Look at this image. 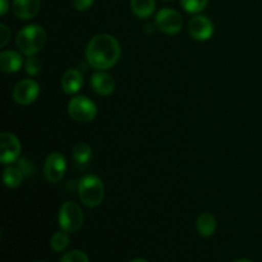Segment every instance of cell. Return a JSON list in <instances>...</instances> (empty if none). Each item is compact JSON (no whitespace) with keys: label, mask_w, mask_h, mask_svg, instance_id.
Returning a JSON list of instances; mask_svg holds the SVG:
<instances>
[{"label":"cell","mask_w":262,"mask_h":262,"mask_svg":"<svg viewBox=\"0 0 262 262\" xmlns=\"http://www.w3.org/2000/svg\"><path fill=\"white\" fill-rule=\"evenodd\" d=\"M9 9V2L8 0H0V14L4 15Z\"/></svg>","instance_id":"cell-26"},{"label":"cell","mask_w":262,"mask_h":262,"mask_svg":"<svg viewBox=\"0 0 262 262\" xmlns=\"http://www.w3.org/2000/svg\"><path fill=\"white\" fill-rule=\"evenodd\" d=\"M60 262H89V257L84 252L78 250H73L67 252L66 255L61 257Z\"/></svg>","instance_id":"cell-22"},{"label":"cell","mask_w":262,"mask_h":262,"mask_svg":"<svg viewBox=\"0 0 262 262\" xmlns=\"http://www.w3.org/2000/svg\"><path fill=\"white\" fill-rule=\"evenodd\" d=\"M94 3L95 0H73V7L78 12H84V10L90 9Z\"/></svg>","instance_id":"cell-25"},{"label":"cell","mask_w":262,"mask_h":262,"mask_svg":"<svg viewBox=\"0 0 262 262\" xmlns=\"http://www.w3.org/2000/svg\"><path fill=\"white\" fill-rule=\"evenodd\" d=\"M155 25L165 35H176L183 27V17L177 10L164 8L156 14Z\"/></svg>","instance_id":"cell-6"},{"label":"cell","mask_w":262,"mask_h":262,"mask_svg":"<svg viewBox=\"0 0 262 262\" xmlns=\"http://www.w3.org/2000/svg\"><path fill=\"white\" fill-rule=\"evenodd\" d=\"M130 262H148V261L145 260V258H135V260H132Z\"/></svg>","instance_id":"cell-27"},{"label":"cell","mask_w":262,"mask_h":262,"mask_svg":"<svg viewBox=\"0 0 262 262\" xmlns=\"http://www.w3.org/2000/svg\"><path fill=\"white\" fill-rule=\"evenodd\" d=\"M40 86L33 79H22L13 89V100L19 105H30L37 99Z\"/></svg>","instance_id":"cell-8"},{"label":"cell","mask_w":262,"mask_h":262,"mask_svg":"<svg viewBox=\"0 0 262 262\" xmlns=\"http://www.w3.org/2000/svg\"><path fill=\"white\" fill-rule=\"evenodd\" d=\"M18 168L22 170V173L25 174V177H30L31 174H33V171H35V168H33L32 164H31L28 160H26V159H20V160H18Z\"/></svg>","instance_id":"cell-24"},{"label":"cell","mask_w":262,"mask_h":262,"mask_svg":"<svg viewBox=\"0 0 262 262\" xmlns=\"http://www.w3.org/2000/svg\"><path fill=\"white\" fill-rule=\"evenodd\" d=\"M188 31L192 38L197 41H206L214 33V25L205 15H196L188 23Z\"/></svg>","instance_id":"cell-10"},{"label":"cell","mask_w":262,"mask_h":262,"mask_svg":"<svg viewBox=\"0 0 262 262\" xmlns=\"http://www.w3.org/2000/svg\"><path fill=\"white\" fill-rule=\"evenodd\" d=\"M155 0H130V9L138 18H148L155 12Z\"/></svg>","instance_id":"cell-16"},{"label":"cell","mask_w":262,"mask_h":262,"mask_svg":"<svg viewBox=\"0 0 262 262\" xmlns=\"http://www.w3.org/2000/svg\"><path fill=\"white\" fill-rule=\"evenodd\" d=\"M50 246L55 252H61L66 250L69 246V235L68 233L61 230V232H56L55 234L51 237Z\"/></svg>","instance_id":"cell-19"},{"label":"cell","mask_w":262,"mask_h":262,"mask_svg":"<svg viewBox=\"0 0 262 262\" xmlns=\"http://www.w3.org/2000/svg\"><path fill=\"white\" fill-rule=\"evenodd\" d=\"M22 66L23 58L17 51L7 50L0 54V69L4 73H15Z\"/></svg>","instance_id":"cell-14"},{"label":"cell","mask_w":262,"mask_h":262,"mask_svg":"<svg viewBox=\"0 0 262 262\" xmlns=\"http://www.w3.org/2000/svg\"><path fill=\"white\" fill-rule=\"evenodd\" d=\"M68 114L76 122H92L97 115L96 104L86 96H76L69 101Z\"/></svg>","instance_id":"cell-5"},{"label":"cell","mask_w":262,"mask_h":262,"mask_svg":"<svg viewBox=\"0 0 262 262\" xmlns=\"http://www.w3.org/2000/svg\"><path fill=\"white\" fill-rule=\"evenodd\" d=\"M235 262H252V261H250V260H246V258H241V260H237Z\"/></svg>","instance_id":"cell-28"},{"label":"cell","mask_w":262,"mask_h":262,"mask_svg":"<svg viewBox=\"0 0 262 262\" xmlns=\"http://www.w3.org/2000/svg\"><path fill=\"white\" fill-rule=\"evenodd\" d=\"M23 177H25V174L22 173V170L19 168H15V166H8L3 171V182L8 188L19 187L22 184Z\"/></svg>","instance_id":"cell-17"},{"label":"cell","mask_w":262,"mask_h":262,"mask_svg":"<svg viewBox=\"0 0 262 262\" xmlns=\"http://www.w3.org/2000/svg\"><path fill=\"white\" fill-rule=\"evenodd\" d=\"M38 262H40V261H38Z\"/></svg>","instance_id":"cell-30"},{"label":"cell","mask_w":262,"mask_h":262,"mask_svg":"<svg viewBox=\"0 0 262 262\" xmlns=\"http://www.w3.org/2000/svg\"><path fill=\"white\" fill-rule=\"evenodd\" d=\"M91 86L96 94L101 96H109L115 90V81L110 74L104 71H97L91 77Z\"/></svg>","instance_id":"cell-12"},{"label":"cell","mask_w":262,"mask_h":262,"mask_svg":"<svg viewBox=\"0 0 262 262\" xmlns=\"http://www.w3.org/2000/svg\"><path fill=\"white\" fill-rule=\"evenodd\" d=\"M25 68L27 74H30V76H37L41 72L42 64H41L40 59L35 58V56H28V59L25 63Z\"/></svg>","instance_id":"cell-21"},{"label":"cell","mask_w":262,"mask_h":262,"mask_svg":"<svg viewBox=\"0 0 262 262\" xmlns=\"http://www.w3.org/2000/svg\"><path fill=\"white\" fill-rule=\"evenodd\" d=\"M83 212L76 202L67 201L59 209L58 223L61 230L67 233H76L83 225Z\"/></svg>","instance_id":"cell-4"},{"label":"cell","mask_w":262,"mask_h":262,"mask_svg":"<svg viewBox=\"0 0 262 262\" xmlns=\"http://www.w3.org/2000/svg\"><path fill=\"white\" fill-rule=\"evenodd\" d=\"M67 170V161L61 154L53 152L46 158L45 165H43V174L48 182L50 183H58L63 179Z\"/></svg>","instance_id":"cell-9"},{"label":"cell","mask_w":262,"mask_h":262,"mask_svg":"<svg viewBox=\"0 0 262 262\" xmlns=\"http://www.w3.org/2000/svg\"><path fill=\"white\" fill-rule=\"evenodd\" d=\"M17 48L26 56H35L46 43V32L41 26L30 25L23 27L15 38Z\"/></svg>","instance_id":"cell-2"},{"label":"cell","mask_w":262,"mask_h":262,"mask_svg":"<svg viewBox=\"0 0 262 262\" xmlns=\"http://www.w3.org/2000/svg\"><path fill=\"white\" fill-rule=\"evenodd\" d=\"M78 196L87 207H97L105 197V186L96 176H84L78 183Z\"/></svg>","instance_id":"cell-3"},{"label":"cell","mask_w":262,"mask_h":262,"mask_svg":"<svg viewBox=\"0 0 262 262\" xmlns=\"http://www.w3.org/2000/svg\"><path fill=\"white\" fill-rule=\"evenodd\" d=\"M120 45L117 38L107 33L96 35L90 40L86 48V59L92 68L105 71L119 61Z\"/></svg>","instance_id":"cell-1"},{"label":"cell","mask_w":262,"mask_h":262,"mask_svg":"<svg viewBox=\"0 0 262 262\" xmlns=\"http://www.w3.org/2000/svg\"><path fill=\"white\" fill-rule=\"evenodd\" d=\"M41 8V0H13L12 9L17 18L23 20L32 19Z\"/></svg>","instance_id":"cell-11"},{"label":"cell","mask_w":262,"mask_h":262,"mask_svg":"<svg viewBox=\"0 0 262 262\" xmlns=\"http://www.w3.org/2000/svg\"><path fill=\"white\" fill-rule=\"evenodd\" d=\"M196 228L197 232L200 233L201 237L209 238L216 230V219L212 214L210 212H202L199 217H197L196 222Z\"/></svg>","instance_id":"cell-15"},{"label":"cell","mask_w":262,"mask_h":262,"mask_svg":"<svg viewBox=\"0 0 262 262\" xmlns=\"http://www.w3.org/2000/svg\"><path fill=\"white\" fill-rule=\"evenodd\" d=\"M83 84V76L78 69H68L61 77V89L67 95H74Z\"/></svg>","instance_id":"cell-13"},{"label":"cell","mask_w":262,"mask_h":262,"mask_svg":"<svg viewBox=\"0 0 262 262\" xmlns=\"http://www.w3.org/2000/svg\"><path fill=\"white\" fill-rule=\"evenodd\" d=\"M10 36H12V32L9 28L5 25H0V46L2 48H5L8 45V42L10 41Z\"/></svg>","instance_id":"cell-23"},{"label":"cell","mask_w":262,"mask_h":262,"mask_svg":"<svg viewBox=\"0 0 262 262\" xmlns=\"http://www.w3.org/2000/svg\"><path fill=\"white\" fill-rule=\"evenodd\" d=\"M19 140L10 132H2L0 135V161L4 165L18 161L20 155Z\"/></svg>","instance_id":"cell-7"},{"label":"cell","mask_w":262,"mask_h":262,"mask_svg":"<svg viewBox=\"0 0 262 262\" xmlns=\"http://www.w3.org/2000/svg\"><path fill=\"white\" fill-rule=\"evenodd\" d=\"M209 0H181V5L189 14H196L202 12L207 5Z\"/></svg>","instance_id":"cell-20"},{"label":"cell","mask_w":262,"mask_h":262,"mask_svg":"<svg viewBox=\"0 0 262 262\" xmlns=\"http://www.w3.org/2000/svg\"><path fill=\"white\" fill-rule=\"evenodd\" d=\"M166 2H171V0H166Z\"/></svg>","instance_id":"cell-29"},{"label":"cell","mask_w":262,"mask_h":262,"mask_svg":"<svg viewBox=\"0 0 262 262\" xmlns=\"http://www.w3.org/2000/svg\"><path fill=\"white\" fill-rule=\"evenodd\" d=\"M92 156V148L90 147L89 143L86 142H78L73 148V158L77 164L79 165H84L90 161Z\"/></svg>","instance_id":"cell-18"}]
</instances>
